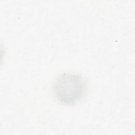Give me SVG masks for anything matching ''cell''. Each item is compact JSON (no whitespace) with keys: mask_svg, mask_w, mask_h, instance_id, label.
<instances>
[{"mask_svg":"<svg viewBox=\"0 0 135 135\" xmlns=\"http://www.w3.org/2000/svg\"><path fill=\"white\" fill-rule=\"evenodd\" d=\"M52 91L60 103L66 105H74L86 96L87 82L80 74L64 72L57 76L53 82Z\"/></svg>","mask_w":135,"mask_h":135,"instance_id":"6da1fadb","label":"cell"}]
</instances>
